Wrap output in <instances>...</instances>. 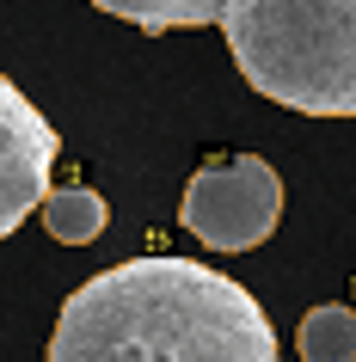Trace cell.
<instances>
[{"label": "cell", "instance_id": "obj_3", "mask_svg": "<svg viewBox=\"0 0 356 362\" xmlns=\"http://www.w3.org/2000/svg\"><path fill=\"white\" fill-rule=\"evenodd\" d=\"M178 221H185V233L203 240L209 252H252V246H264V240L277 233V221H282V178H277V166L258 160V153L209 160V166L185 185Z\"/></svg>", "mask_w": 356, "mask_h": 362}, {"label": "cell", "instance_id": "obj_7", "mask_svg": "<svg viewBox=\"0 0 356 362\" xmlns=\"http://www.w3.org/2000/svg\"><path fill=\"white\" fill-rule=\"evenodd\" d=\"M301 362H356V307H314L295 338Z\"/></svg>", "mask_w": 356, "mask_h": 362}, {"label": "cell", "instance_id": "obj_6", "mask_svg": "<svg viewBox=\"0 0 356 362\" xmlns=\"http://www.w3.org/2000/svg\"><path fill=\"white\" fill-rule=\"evenodd\" d=\"M98 13L130 19L135 31H185V25H215L227 0H93Z\"/></svg>", "mask_w": 356, "mask_h": 362}, {"label": "cell", "instance_id": "obj_5", "mask_svg": "<svg viewBox=\"0 0 356 362\" xmlns=\"http://www.w3.org/2000/svg\"><path fill=\"white\" fill-rule=\"evenodd\" d=\"M38 215H43V233L62 240V246H86V240H98L105 221H111V209H105V197H98L93 185H62V191H50L38 203Z\"/></svg>", "mask_w": 356, "mask_h": 362}, {"label": "cell", "instance_id": "obj_2", "mask_svg": "<svg viewBox=\"0 0 356 362\" xmlns=\"http://www.w3.org/2000/svg\"><path fill=\"white\" fill-rule=\"evenodd\" d=\"M222 31L270 105L356 117V0H227Z\"/></svg>", "mask_w": 356, "mask_h": 362}, {"label": "cell", "instance_id": "obj_1", "mask_svg": "<svg viewBox=\"0 0 356 362\" xmlns=\"http://www.w3.org/2000/svg\"><path fill=\"white\" fill-rule=\"evenodd\" d=\"M50 362H277V332L252 288L222 270L130 258L62 301Z\"/></svg>", "mask_w": 356, "mask_h": 362}, {"label": "cell", "instance_id": "obj_4", "mask_svg": "<svg viewBox=\"0 0 356 362\" xmlns=\"http://www.w3.org/2000/svg\"><path fill=\"white\" fill-rule=\"evenodd\" d=\"M56 129L31 98L0 74V240L50 197V166H56Z\"/></svg>", "mask_w": 356, "mask_h": 362}]
</instances>
